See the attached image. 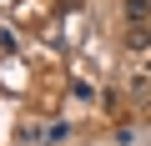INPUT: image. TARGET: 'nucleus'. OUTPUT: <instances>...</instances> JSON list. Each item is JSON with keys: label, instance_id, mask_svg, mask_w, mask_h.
Here are the masks:
<instances>
[{"label": "nucleus", "instance_id": "nucleus-3", "mask_svg": "<svg viewBox=\"0 0 151 146\" xmlns=\"http://www.w3.org/2000/svg\"><path fill=\"white\" fill-rule=\"evenodd\" d=\"M131 96H136V101H151V76H136V81H131Z\"/></svg>", "mask_w": 151, "mask_h": 146}, {"label": "nucleus", "instance_id": "nucleus-2", "mask_svg": "<svg viewBox=\"0 0 151 146\" xmlns=\"http://www.w3.org/2000/svg\"><path fill=\"white\" fill-rule=\"evenodd\" d=\"M126 15H131V25L146 20V15H151V0H126Z\"/></svg>", "mask_w": 151, "mask_h": 146}, {"label": "nucleus", "instance_id": "nucleus-1", "mask_svg": "<svg viewBox=\"0 0 151 146\" xmlns=\"http://www.w3.org/2000/svg\"><path fill=\"white\" fill-rule=\"evenodd\" d=\"M126 40H131V50H151V25H141V20H136Z\"/></svg>", "mask_w": 151, "mask_h": 146}]
</instances>
